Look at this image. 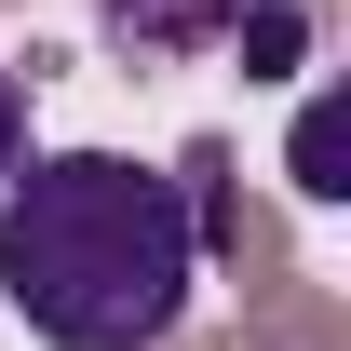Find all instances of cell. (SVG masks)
I'll return each mask as SVG.
<instances>
[{
	"mask_svg": "<svg viewBox=\"0 0 351 351\" xmlns=\"http://www.w3.org/2000/svg\"><path fill=\"white\" fill-rule=\"evenodd\" d=\"M203 284V203L189 176L122 149H41L0 189V298L54 351H162Z\"/></svg>",
	"mask_w": 351,
	"mask_h": 351,
	"instance_id": "obj_1",
	"label": "cell"
},
{
	"mask_svg": "<svg viewBox=\"0 0 351 351\" xmlns=\"http://www.w3.org/2000/svg\"><path fill=\"white\" fill-rule=\"evenodd\" d=\"M27 162V82H14V68H0V176Z\"/></svg>",
	"mask_w": 351,
	"mask_h": 351,
	"instance_id": "obj_2",
	"label": "cell"
}]
</instances>
